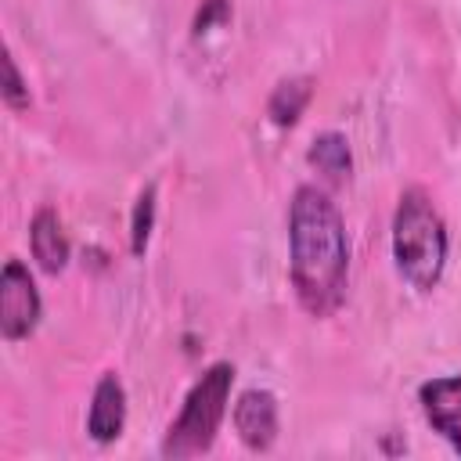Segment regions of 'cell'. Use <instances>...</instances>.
<instances>
[{"mask_svg": "<svg viewBox=\"0 0 461 461\" xmlns=\"http://www.w3.org/2000/svg\"><path fill=\"white\" fill-rule=\"evenodd\" d=\"M43 313L36 281L22 259H7L0 270V331L7 342H18L36 331Z\"/></svg>", "mask_w": 461, "mask_h": 461, "instance_id": "obj_4", "label": "cell"}, {"mask_svg": "<svg viewBox=\"0 0 461 461\" xmlns=\"http://www.w3.org/2000/svg\"><path fill=\"white\" fill-rule=\"evenodd\" d=\"M212 14H227V4L223 0H205V11H198V18H194V32L198 36L212 25Z\"/></svg>", "mask_w": 461, "mask_h": 461, "instance_id": "obj_13", "label": "cell"}, {"mask_svg": "<svg viewBox=\"0 0 461 461\" xmlns=\"http://www.w3.org/2000/svg\"><path fill=\"white\" fill-rule=\"evenodd\" d=\"M306 158H310V166H313L317 173H324L331 184H342V180H349V169H353V155H349V140H346L342 133L328 130V133L313 137V144H310Z\"/></svg>", "mask_w": 461, "mask_h": 461, "instance_id": "obj_9", "label": "cell"}, {"mask_svg": "<svg viewBox=\"0 0 461 461\" xmlns=\"http://www.w3.org/2000/svg\"><path fill=\"white\" fill-rule=\"evenodd\" d=\"M418 400L429 425L461 454V375H443L425 382L418 389Z\"/></svg>", "mask_w": 461, "mask_h": 461, "instance_id": "obj_6", "label": "cell"}, {"mask_svg": "<svg viewBox=\"0 0 461 461\" xmlns=\"http://www.w3.org/2000/svg\"><path fill=\"white\" fill-rule=\"evenodd\" d=\"M447 223L425 187H407L393 212V259L400 277L418 288L432 292L447 267Z\"/></svg>", "mask_w": 461, "mask_h": 461, "instance_id": "obj_2", "label": "cell"}, {"mask_svg": "<svg viewBox=\"0 0 461 461\" xmlns=\"http://www.w3.org/2000/svg\"><path fill=\"white\" fill-rule=\"evenodd\" d=\"M4 104L14 108V112H25L29 108V86L14 65V54L4 50Z\"/></svg>", "mask_w": 461, "mask_h": 461, "instance_id": "obj_12", "label": "cell"}, {"mask_svg": "<svg viewBox=\"0 0 461 461\" xmlns=\"http://www.w3.org/2000/svg\"><path fill=\"white\" fill-rule=\"evenodd\" d=\"M288 277L310 317H328L346 299L349 238L328 191L303 184L288 205Z\"/></svg>", "mask_w": 461, "mask_h": 461, "instance_id": "obj_1", "label": "cell"}, {"mask_svg": "<svg viewBox=\"0 0 461 461\" xmlns=\"http://www.w3.org/2000/svg\"><path fill=\"white\" fill-rule=\"evenodd\" d=\"M29 249H32V259L40 263V270H47V274H61L68 267L72 245L61 227V216L50 205L36 209V216L29 223Z\"/></svg>", "mask_w": 461, "mask_h": 461, "instance_id": "obj_8", "label": "cell"}, {"mask_svg": "<svg viewBox=\"0 0 461 461\" xmlns=\"http://www.w3.org/2000/svg\"><path fill=\"white\" fill-rule=\"evenodd\" d=\"M151 227H155V184H148L133 202V216H130V249H133V256H140L148 249Z\"/></svg>", "mask_w": 461, "mask_h": 461, "instance_id": "obj_11", "label": "cell"}, {"mask_svg": "<svg viewBox=\"0 0 461 461\" xmlns=\"http://www.w3.org/2000/svg\"><path fill=\"white\" fill-rule=\"evenodd\" d=\"M230 385H234V364L220 360V364H209L202 371V378L187 389L176 418L166 429L162 457L187 461V457H198L212 447V439L223 425L227 403H230Z\"/></svg>", "mask_w": 461, "mask_h": 461, "instance_id": "obj_3", "label": "cell"}, {"mask_svg": "<svg viewBox=\"0 0 461 461\" xmlns=\"http://www.w3.org/2000/svg\"><path fill=\"white\" fill-rule=\"evenodd\" d=\"M126 429V389L115 371L101 375L86 411V432L94 443H115Z\"/></svg>", "mask_w": 461, "mask_h": 461, "instance_id": "obj_7", "label": "cell"}, {"mask_svg": "<svg viewBox=\"0 0 461 461\" xmlns=\"http://www.w3.org/2000/svg\"><path fill=\"white\" fill-rule=\"evenodd\" d=\"M277 429H281V421H277V400H274V393H267V389H245L238 396V403H234V432H238V439L249 450L263 454V450L274 447Z\"/></svg>", "mask_w": 461, "mask_h": 461, "instance_id": "obj_5", "label": "cell"}, {"mask_svg": "<svg viewBox=\"0 0 461 461\" xmlns=\"http://www.w3.org/2000/svg\"><path fill=\"white\" fill-rule=\"evenodd\" d=\"M310 97H313V79H306V76L281 79V83L274 86L270 101H267V115H270V122H277V126H295V122L303 119Z\"/></svg>", "mask_w": 461, "mask_h": 461, "instance_id": "obj_10", "label": "cell"}]
</instances>
